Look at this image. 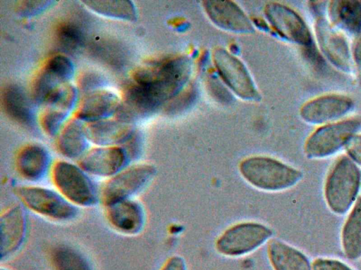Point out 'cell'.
Listing matches in <instances>:
<instances>
[{"label": "cell", "mask_w": 361, "mask_h": 270, "mask_svg": "<svg viewBox=\"0 0 361 270\" xmlns=\"http://www.w3.org/2000/svg\"><path fill=\"white\" fill-rule=\"evenodd\" d=\"M190 60L175 56L149 63L133 73L135 83L144 86L162 105L182 89L190 73Z\"/></svg>", "instance_id": "cell-1"}, {"label": "cell", "mask_w": 361, "mask_h": 270, "mask_svg": "<svg viewBox=\"0 0 361 270\" xmlns=\"http://www.w3.org/2000/svg\"><path fill=\"white\" fill-rule=\"evenodd\" d=\"M242 176L253 186L279 191L294 186L301 178L298 169L271 157L252 156L239 165Z\"/></svg>", "instance_id": "cell-2"}, {"label": "cell", "mask_w": 361, "mask_h": 270, "mask_svg": "<svg viewBox=\"0 0 361 270\" xmlns=\"http://www.w3.org/2000/svg\"><path fill=\"white\" fill-rule=\"evenodd\" d=\"M361 184V172L348 157L338 159L326 178L324 194L330 209L336 214L346 212L354 202Z\"/></svg>", "instance_id": "cell-3"}, {"label": "cell", "mask_w": 361, "mask_h": 270, "mask_svg": "<svg viewBox=\"0 0 361 270\" xmlns=\"http://www.w3.org/2000/svg\"><path fill=\"white\" fill-rule=\"evenodd\" d=\"M272 235L267 226L253 221L241 222L227 229L215 243L216 251L226 257L248 254L265 243Z\"/></svg>", "instance_id": "cell-4"}, {"label": "cell", "mask_w": 361, "mask_h": 270, "mask_svg": "<svg viewBox=\"0 0 361 270\" xmlns=\"http://www.w3.org/2000/svg\"><path fill=\"white\" fill-rule=\"evenodd\" d=\"M214 66L229 89L243 100L256 101L260 95L243 63L223 48H216L212 53Z\"/></svg>", "instance_id": "cell-5"}, {"label": "cell", "mask_w": 361, "mask_h": 270, "mask_svg": "<svg viewBox=\"0 0 361 270\" xmlns=\"http://www.w3.org/2000/svg\"><path fill=\"white\" fill-rule=\"evenodd\" d=\"M360 122L349 119L325 124L315 130L307 139L305 152L310 158H320L335 153L354 136Z\"/></svg>", "instance_id": "cell-6"}, {"label": "cell", "mask_w": 361, "mask_h": 270, "mask_svg": "<svg viewBox=\"0 0 361 270\" xmlns=\"http://www.w3.org/2000/svg\"><path fill=\"white\" fill-rule=\"evenodd\" d=\"M51 176L57 189L70 202L82 206L95 203L94 188L82 169L66 161H59L53 167Z\"/></svg>", "instance_id": "cell-7"}, {"label": "cell", "mask_w": 361, "mask_h": 270, "mask_svg": "<svg viewBox=\"0 0 361 270\" xmlns=\"http://www.w3.org/2000/svg\"><path fill=\"white\" fill-rule=\"evenodd\" d=\"M156 170L149 164L129 167L114 175L104 186L102 198L104 204L126 200L142 189L152 179Z\"/></svg>", "instance_id": "cell-8"}, {"label": "cell", "mask_w": 361, "mask_h": 270, "mask_svg": "<svg viewBox=\"0 0 361 270\" xmlns=\"http://www.w3.org/2000/svg\"><path fill=\"white\" fill-rule=\"evenodd\" d=\"M264 14L273 29L285 39L302 48L314 44L305 22L290 8L271 2L265 6Z\"/></svg>", "instance_id": "cell-9"}, {"label": "cell", "mask_w": 361, "mask_h": 270, "mask_svg": "<svg viewBox=\"0 0 361 270\" xmlns=\"http://www.w3.org/2000/svg\"><path fill=\"white\" fill-rule=\"evenodd\" d=\"M16 193L28 208L41 215L57 220H67L76 214L74 206L49 189L21 186L16 189Z\"/></svg>", "instance_id": "cell-10"}, {"label": "cell", "mask_w": 361, "mask_h": 270, "mask_svg": "<svg viewBox=\"0 0 361 270\" xmlns=\"http://www.w3.org/2000/svg\"><path fill=\"white\" fill-rule=\"evenodd\" d=\"M74 75L72 61L63 55L51 57L36 76L32 88V97L37 103H45L61 86L68 83Z\"/></svg>", "instance_id": "cell-11"}, {"label": "cell", "mask_w": 361, "mask_h": 270, "mask_svg": "<svg viewBox=\"0 0 361 270\" xmlns=\"http://www.w3.org/2000/svg\"><path fill=\"white\" fill-rule=\"evenodd\" d=\"M314 27L318 44L326 58L341 71L350 72L351 55L345 37L322 15H317Z\"/></svg>", "instance_id": "cell-12"}, {"label": "cell", "mask_w": 361, "mask_h": 270, "mask_svg": "<svg viewBox=\"0 0 361 270\" xmlns=\"http://www.w3.org/2000/svg\"><path fill=\"white\" fill-rule=\"evenodd\" d=\"M353 108V101L348 96L327 94L305 103L300 114L310 124H323L342 117Z\"/></svg>", "instance_id": "cell-13"}, {"label": "cell", "mask_w": 361, "mask_h": 270, "mask_svg": "<svg viewBox=\"0 0 361 270\" xmlns=\"http://www.w3.org/2000/svg\"><path fill=\"white\" fill-rule=\"evenodd\" d=\"M202 6L210 20L222 30L237 34H247L254 31L250 20L235 2L204 1Z\"/></svg>", "instance_id": "cell-14"}, {"label": "cell", "mask_w": 361, "mask_h": 270, "mask_svg": "<svg viewBox=\"0 0 361 270\" xmlns=\"http://www.w3.org/2000/svg\"><path fill=\"white\" fill-rule=\"evenodd\" d=\"M128 160L122 147L102 146L85 153L80 159L79 165L88 173L110 176L119 172Z\"/></svg>", "instance_id": "cell-15"}, {"label": "cell", "mask_w": 361, "mask_h": 270, "mask_svg": "<svg viewBox=\"0 0 361 270\" xmlns=\"http://www.w3.org/2000/svg\"><path fill=\"white\" fill-rule=\"evenodd\" d=\"M89 141L102 146L123 144L135 130L132 124L117 119H104L84 125Z\"/></svg>", "instance_id": "cell-16"}, {"label": "cell", "mask_w": 361, "mask_h": 270, "mask_svg": "<svg viewBox=\"0 0 361 270\" xmlns=\"http://www.w3.org/2000/svg\"><path fill=\"white\" fill-rule=\"evenodd\" d=\"M121 101L114 93L99 89L87 94L76 112L78 120L87 122L107 119L115 114Z\"/></svg>", "instance_id": "cell-17"}, {"label": "cell", "mask_w": 361, "mask_h": 270, "mask_svg": "<svg viewBox=\"0 0 361 270\" xmlns=\"http://www.w3.org/2000/svg\"><path fill=\"white\" fill-rule=\"evenodd\" d=\"M1 257L15 252L23 241L26 220L23 210L16 205L3 213L0 219Z\"/></svg>", "instance_id": "cell-18"}, {"label": "cell", "mask_w": 361, "mask_h": 270, "mask_svg": "<svg viewBox=\"0 0 361 270\" xmlns=\"http://www.w3.org/2000/svg\"><path fill=\"white\" fill-rule=\"evenodd\" d=\"M107 218L118 231L127 234L139 232L144 224V212L136 202L128 199L106 206Z\"/></svg>", "instance_id": "cell-19"}, {"label": "cell", "mask_w": 361, "mask_h": 270, "mask_svg": "<svg viewBox=\"0 0 361 270\" xmlns=\"http://www.w3.org/2000/svg\"><path fill=\"white\" fill-rule=\"evenodd\" d=\"M3 108L9 117L24 126L35 124V112L25 91L16 84L7 86L2 93Z\"/></svg>", "instance_id": "cell-20"}, {"label": "cell", "mask_w": 361, "mask_h": 270, "mask_svg": "<svg viewBox=\"0 0 361 270\" xmlns=\"http://www.w3.org/2000/svg\"><path fill=\"white\" fill-rule=\"evenodd\" d=\"M267 256L274 270H312L304 254L276 239L269 241Z\"/></svg>", "instance_id": "cell-21"}, {"label": "cell", "mask_w": 361, "mask_h": 270, "mask_svg": "<svg viewBox=\"0 0 361 270\" xmlns=\"http://www.w3.org/2000/svg\"><path fill=\"white\" fill-rule=\"evenodd\" d=\"M328 11L335 26L352 34L357 35L361 32V1H331Z\"/></svg>", "instance_id": "cell-22"}, {"label": "cell", "mask_w": 361, "mask_h": 270, "mask_svg": "<svg viewBox=\"0 0 361 270\" xmlns=\"http://www.w3.org/2000/svg\"><path fill=\"white\" fill-rule=\"evenodd\" d=\"M49 163L48 152L37 144H30L23 148L16 158V167L19 174L28 180L41 179Z\"/></svg>", "instance_id": "cell-23"}, {"label": "cell", "mask_w": 361, "mask_h": 270, "mask_svg": "<svg viewBox=\"0 0 361 270\" xmlns=\"http://www.w3.org/2000/svg\"><path fill=\"white\" fill-rule=\"evenodd\" d=\"M84 125L80 120L68 122L61 131L57 140L59 150L69 158L82 157L87 146Z\"/></svg>", "instance_id": "cell-24"}, {"label": "cell", "mask_w": 361, "mask_h": 270, "mask_svg": "<svg viewBox=\"0 0 361 270\" xmlns=\"http://www.w3.org/2000/svg\"><path fill=\"white\" fill-rule=\"evenodd\" d=\"M342 245L349 259H356L361 257V197L357 199L344 224Z\"/></svg>", "instance_id": "cell-25"}, {"label": "cell", "mask_w": 361, "mask_h": 270, "mask_svg": "<svg viewBox=\"0 0 361 270\" xmlns=\"http://www.w3.org/2000/svg\"><path fill=\"white\" fill-rule=\"evenodd\" d=\"M82 3L94 12L110 18L128 21L136 20L137 13L130 1L96 0L83 1Z\"/></svg>", "instance_id": "cell-26"}, {"label": "cell", "mask_w": 361, "mask_h": 270, "mask_svg": "<svg viewBox=\"0 0 361 270\" xmlns=\"http://www.w3.org/2000/svg\"><path fill=\"white\" fill-rule=\"evenodd\" d=\"M51 261L56 270H91L87 260L78 251L66 245L53 250Z\"/></svg>", "instance_id": "cell-27"}, {"label": "cell", "mask_w": 361, "mask_h": 270, "mask_svg": "<svg viewBox=\"0 0 361 270\" xmlns=\"http://www.w3.org/2000/svg\"><path fill=\"white\" fill-rule=\"evenodd\" d=\"M78 96L74 86L66 83L56 90L45 102L48 108H52L69 113L74 107Z\"/></svg>", "instance_id": "cell-28"}, {"label": "cell", "mask_w": 361, "mask_h": 270, "mask_svg": "<svg viewBox=\"0 0 361 270\" xmlns=\"http://www.w3.org/2000/svg\"><path fill=\"white\" fill-rule=\"evenodd\" d=\"M60 46L65 50L73 52L78 50L83 43V36L80 29L71 23L63 24L57 31Z\"/></svg>", "instance_id": "cell-29"}, {"label": "cell", "mask_w": 361, "mask_h": 270, "mask_svg": "<svg viewBox=\"0 0 361 270\" xmlns=\"http://www.w3.org/2000/svg\"><path fill=\"white\" fill-rule=\"evenodd\" d=\"M68 113L48 108L41 117L40 122L42 129L49 136H54L59 131Z\"/></svg>", "instance_id": "cell-30"}, {"label": "cell", "mask_w": 361, "mask_h": 270, "mask_svg": "<svg viewBox=\"0 0 361 270\" xmlns=\"http://www.w3.org/2000/svg\"><path fill=\"white\" fill-rule=\"evenodd\" d=\"M51 1H23L18 4L17 10L22 16H33L43 12L49 7Z\"/></svg>", "instance_id": "cell-31"}, {"label": "cell", "mask_w": 361, "mask_h": 270, "mask_svg": "<svg viewBox=\"0 0 361 270\" xmlns=\"http://www.w3.org/2000/svg\"><path fill=\"white\" fill-rule=\"evenodd\" d=\"M105 84V79L95 72L84 73L79 79L80 89L87 94L100 89Z\"/></svg>", "instance_id": "cell-32"}, {"label": "cell", "mask_w": 361, "mask_h": 270, "mask_svg": "<svg viewBox=\"0 0 361 270\" xmlns=\"http://www.w3.org/2000/svg\"><path fill=\"white\" fill-rule=\"evenodd\" d=\"M128 159H135L140 153L142 148L141 134L135 130L129 139L123 144Z\"/></svg>", "instance_id": "cell-33"}, {"label": "cell", "mask_w": 361, "mask_h": 270, "mask_svg": "<svg viewBox=\"0 0 361 270\" xmlns=\"http://www.w3.org/2000/svg\"><path fill=\"white\" fill-rule=\"evenodd\" d=\"M313 270H352L345 264L336 259L319 258L313 262Z\"/></svg>", "instance_id": "cell-34"}, {"label": "cell", "mask_w": 361, "mask_h": 270, "mask_svg": "<svg viewBox=\"0 0 361 270\" xmlns=\"http://www.w3.org/2000/svg\"><path fill=\"white\" fill-rule=\"evenodd\" d=\"M345 146L351 160L361 165V134L352 136Z\"/></svg>", "instance_id": "cell-35"}, {"label": "cell", "mask_w": 361, "mask_h": 270, "mask_svg": "<svg viewBox=\"0 0 361 270\" xmlns=\"http://www.w3.org/2000/svg\"><path fill=\"white\" fill-rule=\"evenodd\" d=\"M305 56L314 67L322 68L324 65V61L319 53L317 51L314 44L303 48Z\"/></svg>", "instance_id": "cell-36"}, {"label": "cell", "mask_w": 361, "mask_h": 270, "mask_svg": "<svg viewBox=\"0 0 361 270\" xmlns=\"http://www.w3.org/2000/svg\"><path fill=\"white\" fill-rule=\"evenodd\" d=\"M353 58L357 70V78L361 84V32L357 35L355 40L353 46Z\"/></svg>", "instance_id": "cell-37"}, {"label": "cell", "mask_w": 361, "mask_h": 270, "mask_svg": "<svg viewBox=\"0 0 361 270\" xmlns=\"http://www.w3.org/2000/svg\"><path fill=\"white\" fill-rule=\"evenodd\" d=\"M161 270H188V266L182 257L174 255L165 262Z\"/></svg>", "instance_id": "cell-38"}]
</instances>
